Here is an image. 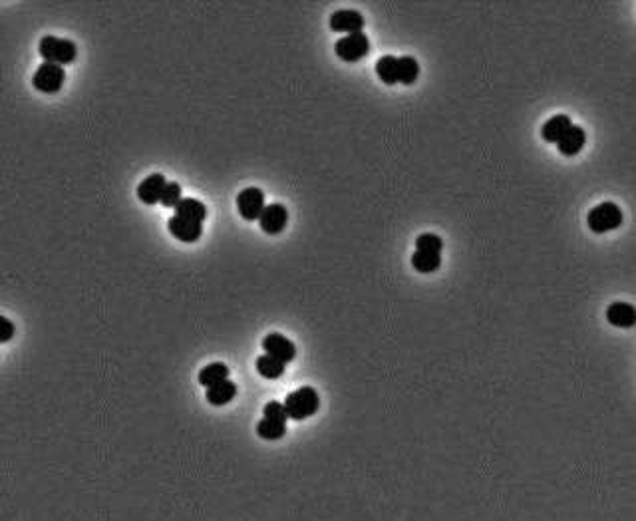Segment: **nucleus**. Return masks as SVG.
I'll return each mask as SVG.
<instances>
[{
  "label": "nucleus",
  "mask_w": 636,
  "mask_h": 521,
  "mask_svg": "<svg viewBox=\"0 0 636 521\" xmlns=\"http://www.w3.org/2000/svg\"><path fill=\"white\" fill-rule=\"evenodd\" d=\"M255 367H257V372H259L263 378H269V380H277L285 374V370H287V364L285 362H280L277 358H272L270 354H263V357L257 358V362H255Z\"/></svg>",
  "instance_id": "obj_20"
},
{
  "label": "nucleus",
  "mask_w": 636,
  "mask_h": 521,
  "mask_svg": "<svg viewBox=\"0 0 636 521\" xmlns=\"http://www.w3.org/2000/svg\"><path fill=\"white\" fill-rule=\"evenodd\" d=\"M181 185L177 181H167L164 189V195H161V205L164 207H169V209H175L179 203H181Z\"/></svg>",
  "instance_id": "obj_24"
},
{
  "label": "nucleus",
  "mask_w": 636,
  "mask_h": 521,
  "mask_svg": "<svg viewBox=\"0 0 636 521\" xmlns=\"http://www.w3.org/2000/svg\"><path fill=\"white\" fill-rule=\"evenodd\" d=\"M175 215L191 219V221L203 223L207 219V205L199 201V199H195V197H187V199H181V203L175 207Z\"/></svg>",
  "instance_id": "obj_17"
},
{
  "label": "nucleus",
  "mask_w": 636,
  "mask_h": 521,
  "mask_svg": "<svg viewBox=\"0 0 636 521\" xmlns=\"http://www.w3.org/2000/svg\"><path fill=\"white\" fill-rule=\"evenodd\" d=\"M259 225L267 235H279L289 225V211L282 203H270L260 215Z\"/></svg>",
  "instance_id": "obj_8"
},
{
  "label": "nucleus",
  "mask_w": 636,
  "mask_h": 521,
  "mask_svg": "<svg viewBox=\"0 0 636 521\" xmlns=\"http://www.w3.org/2000/svg\"><path fill=\"white\" fill-rule=\"evenodd\" d=\"M444 249V241L440 235L435 233H422L418 235L415 239V251H425V253H442Z\"/></svg>",
  "instance_id": "obj_23"
},
{
  "label": "nucleus",
  "mask_w": 636,
  "mask_h": 521,
  "mask_svg": "<svg viewBox=\"0 0 636 521\" xmlns=\"http://www.w3.org/2000/svg\"><path fill=\"white\" fill-rule=\"evenodd\" d=\"M285 434H287V424L285 422L263 418V420H259V424H257V436L263 438V440L275 442V440H280Z\"/></svg>",
  "instance_id": "obj_21"
},
{
  "label": "nucleus",
  "mask_w": 636,
  "mask_h": 521,
  "mask_svg": "<svg viewBox=\"0 0 636 521\" xmlns=\"http://www.w3.org/2000/svg\"><path fill=\"white\" fill-rule=\"evenodd\" d=\"M587 144V134H585V130L581 126H573L569 127V132L563 135L559 140V144H557V149H559V154L567 155V157H573V155L581 154V149L585 147Z\"/></svg>",
  "instance_id": "obj_13"
},
{
  "label": "nucleus",
  "mask_w": 636,
  "mask_h": 521,
  "mask_svg": "<svg viewBox=\"0 0 636 521\" xmlns=\"http://www.w3.org/2000/svg\"><path fill=\"white\" fill-rule=\"evenodd\" d=\"M607 320L617 328H632L636 327V307L630 302H610L607 309Z\"/></svg>",
  "instance_id": "obj_12"
},
{
  "label": "nucleus",
  "mask_w": 636,
  "mask_h": 521,
  "mask_svg": "<svg viewBox=\"0 0 636 521\" xmlns=\"http://www.w3.org/2000/svg\"><path fill=\"white\" fill-rule=\"evenodd\" d=\"M376 74L378 78L388 84V86H394V84H400V66H398V56H392V54H386L382 58L376 60Z\"/></svg>",
  "instance_id": "obj_16"
},
{
  "label": "nucleus",
  "mask_w": 636,
  "mask_h": 521,
  "mask_svg": "<svg viewBox=\"0 0 636 521\" xmlns=\"http://www.w3.org/2000/svg\"><path fill=\"white\" fill-rule=\"evenodd\" d=\"M412 267H414L418 273H424V275L435 273V270L442 267V253L415 251L414 255H412Z\"/></svg>",
  "instance_id": "obj_19"
},
{
  "label": "nucleus",
  "mask_w": 636,
  "mask_h": 521,
  "mask_svg": "<svg viewBox=\"0 0 636 521\" xmlns=\"http://www.w3.org/2000/svg\"><path fill=\"white\" fill-rule=\"evenodd\" d=\"M64 82H66L64 66L52 64V62H42L32 76V86L42 94H58Z\"/></svg>",
  "instance_id": "obj_4"
},
{
  "label": "nucleus",
  "mask_w": 636,
  "mask_h": 521,
  "mask_svg": "<svg viewBox=\"0 0 636 521\" xmlns=\"http://www.w3.org/2000/svg\"><path fill=\"white\" fill-rule=\"evenodd\" d=\"M0 325H2V330H0V344H6L10 338L14 337L16 327H14V325H12V320L6 319V317H2V319H0Z\"/></svg>",
  "instance_id": "obj_26"
},
{
  "label": "nucleus",
  "mask_w": 636,
  "mask_h": 521,
  "mask_svg": "<svg viewBox=\"0 0 636 521\" xmlns=\"http://www.w3.org/2000/svg\"><path fill=\"white\" fill-rule=\"evenodd\" d=\"M263 348H265V354H270V357L285 362V364H289L297 358L295 342L285 335H280V332H269L267 337L263 338Z\"/></svg>",
  "instance_id": "obj_7"
},
{
  "label": "nucleus",
  "mask_w": 636,
  "mask_h": 521,
  "mask_svg": "<svg viewBox=\"0 0 636 521\" xmlns=\"http://www.w3.org/2000/svg\"><path fill=\"white\" fill-rule=\"evenodd\" d=\"M207 402L211 406H225L231 402L233 398L237 396V384L231 382V380H225L221 384H215V386L207 388Z\"/></svg>",
  "instance_id": "obj_18"
},
{
  "label": "nucleus",
  "mask_w": 636,
  "mask_h": 521,
  "mask_svg": "<svg viewBox=\"0 0 636 521\" xmlns=\"http://www.w3.org/2000/svg\"><path fill=\"white\" fill-rule=\"evenodd\" d=\"M398 66H400V84L404 86L415 84V80L420 76V62L414 56H400Z\"/></svg>",
  "instance_id": "obj_22"
},
{
  "label": "nucleus",
  "mask_w": 636,
  "mask_h": 521,
  "mask_svg": "<svg viewBox=\"0 0 636 521\" xmlns=\"http://www.w3.org/2000/svg\"><path fill=\"white\" fill-rule=\"evenodd\" d=\"M364 16L358 10H336L334 14H330V28L334 32H342V34H356L364 28Z\"/></svg>",
  "instance_id": "obj_10"
},
{
  "label": "nucleus",
  "mask_w": 636,
  "mask_h": 521,
  "mask_svg": "<svg viewBox=\"0 0 636 521\" xmlns=\"http://www.w3.org/2000/svg\"><path fill=\"white\" fill-rule=\"evenodd\" d=\"M334 52H336L338 58L344 60V62H358L370 54V38L364 32L342 36L334 44Z\"/></svg>",
  "instance_id": "obj_5"
},
{
  "label": "nucleus",
  "mask_w": 636,
  "mask_h": 521,
  "mask_svg": "<svg viewBox=\"0 0 636 521\" xmlns=\"http://www.w3.org/2000/svg\"><path fill=\"white\" fill-rule=\"evenodd\" d=\"M167 229H169V233L174 235L177 241L197 243L203 235V223L191 221V219H185V217H179V215H174V217H169V221H167Z\"/></svg>",
  "instance_id": "obj_9"
},
{
  "label": "nucleus",
  "mask_w": 636,
  "mask_h": 521,
  "mask_svg": "<svg viewBox=\"0 0 636 521\" xmlns=\"http://www.w3.org/2000/svg\"><path fill=\"white\" fill-rule=\"evenodd\" d=\"M165 185H167V179L164 174L147 175L144 181L137 185V199L144 201L145 205H155L157 201H161Z\"/></svg>",
  "instance_id": "obj_11"
},
{
  "label": "nucleus",
  "mask_w": 636,
  "mask_h": 521,
  "mask_svg": "<svg viewBox=\"0 0 636 521\" xmlns=\"http://www.w3.org/2000/svg\"><path fill=\"white\" fill-rule=\"evenodd\" d=\"M263 418H269V420H277V422H285L289 420V414H287V408H285V402H277V400H270L263 408Z\"/></svg>",
  "instance_id": "obj_25"
},
{
  "label": "nucleus",
  "mask_w": 636,
  "mask_h": 521,
  "mask_svg": "<svg viewBox=\"0 0 636 521\" xmlns=\"http://www.w3.org/2000/svg\"><path fill=\"white\" fill-rule=\"evenodd\" d=\"M38 54L44 62H52L58 66L72 64L78 56L76 42L70 38H58V36H42L38 44Z\"/></svg>",
  "instance_id": "obj_3"
},
{
  "label": "nucleus",
  "mask_w": 636,
  "mask_h": 521,
  "mask_svg": "<svg viewBox=\"0 0 636 521\" xmlns=\"http://www.w3.org/2000/svg\"><path fill=\"white\" fill-rule=\"evenodd\" d=\"M199 384L205 388H211L215 384H221L225 380H229V367L223 364V362H211L207 367H203L199 370Z\"/></svg>",
  "instance_id": "obj_15"
},
{
  "label": "nucleus",
  "mask_w": 636,
  "mask_h": 521,
  "mask_svg": "<svg viewBox=\"0 0 636 521\" xmlns=\"http://www.w3.org/2000/svg\"><path fill=\"white\" fill-rule=\"evenodd\" d=\"M285 408L290 420H307L310 416H314L320 408V396L312 386H302L295 392H290L285 398Z\"/></svg>",
  "instance_id": "obj_2"
},
{
  "label": "nucleus",
  "mask_w": 636,
  "mask_h": 521,
  "mask_svg": "<svg viewBox=\"0 0 636 521\" xmlns=\"http://www.w3.org/2000/svg\"><path fill=\"white\" fill-rule=\"evenodd\" d=\"M265 207V194L259 187H247L237 195V209L245 221H259Z\"/></svg>",
  "instance_id": "obj_6"
},
{
  "label": "nucleus",
  "mask_w": 636,
  "mask_h": 521,
  "mask_svg": "<svg viewBox=\"0 0 636 521\" xmlns=\"http://www.w3.org/2000/svg\"><path fill=\"white\" fill-rule=\"evenodd\" d=\"M625 221V213L615 201H603L595 205L587 215L588 229L597 235L615 231Z\"/></svg>",
  "instance_id": "obj_1"
},
{
  "label": "nucleus",
  "mask_w": 636,
  "mask_h": 521,
  "mask_svg": "<svg viewBox=\"0 0 636 521\" xmlns=\"http://www.w3.org/2000/svg\"><path fill=\"white\" fill-rule=\"evenodd\" d=\"M573 126L571 117L567 114H557V116L549 117L543 127H541V137L549 144H559V140L563 135L569 132V127Z\"/></svg>",
  "instance_id": "obj_14"
}]
</instances>
